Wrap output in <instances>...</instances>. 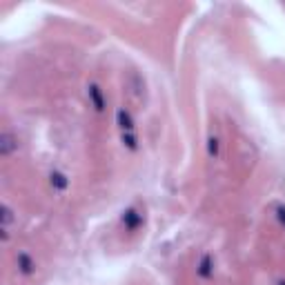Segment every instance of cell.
Segmentation results:
<instances>
[{"instance_id":"2","label":"cell","mask_w":285,"mask_h":285,"mask_svg":"<svg viewBox=\"0 0 285 285\" xmlns=\"http://www.w3.org/2000/svg\"><path fill=\"white\" fill-rule=\"evenodd\" d=\"M18 149V141L13 134L2 132L0 134V156H11Z\"/></svg>"},{"instance_id":"1","label":"cell","mask_w":285,"mask_h":285,"mask_svg":"<svg viewBox=\"0 0 285 285\" xmlns=\"http://www.w3.org/2000/svg\"><path fill=\"white\" fill-rule=\"evenodd\" d=\"M0 223H2V243H7L9 240V230H11V223H13V209L9 207L7 203H2V207H0Z\"/></svg>"},{"instance_id":"9","label":"cell","mask_w":285,"mask_h":285,"mask_svg":"<svg viewBox=\"0 0 285 285\" xmlns=\"http://www.w3.org/2000/svg\"><path fill=\"white\" fill-rule=\"evenodd\" d=\"M120 138H123V145L125 147H127V149H138V145H136V134H134V132H127V134H123V136H120Z\"/></svg>"},{"instance_id":"8","label":"cell","mask_w":285,"mask_h":285,"mask_svg":"<svg viewBox=\"0 0 285 285\" xmlns=\"http://www.w3.org/2000/svg\"><path fill=\"white\" fill-rule=\"evenodd\" d=\"M198 274L203 276V279H209V276L214 274V270H212V256H209V254H205V256L200 258V265H198Z\"/></svg>"},{"instance_id":"4","label":"cell","mask_w":285,"mask_h":285,"mask_svg":"<svg viewBox=\"0 0 285 285\" xmlns=\"http://www.w3.org/2000/svg\"><path fill=\"white\" fill-rule=\"evenodd\" d=\"M116 123H118V127H120V132H123V134L134 132V118H132V114H129L125 107H120V109L116 111Z\"/></svg>"},{"instance_id":"11","label":"cell","mask_w":285,"mask_h":285,"mask_svg":"<svg viewBox=\"0 0 285 285\" xmlns=\"http://www.w3.org/2000/svg\"><path fill=\"white\" fill-rule=\"evenodd\" d=\"M276 216H279L281 225L285 227V207H283V205H279V207H276Z\"/></svg>"},{"instance_id":"3","label":"cell","mask_w":285,"mask_h":285,"mask_svg":"<svg viewBox=\"0 0 285 285\" xmlns=\"http://www.w3.org/2000/svg\"><path fill=\"white\" fill-rule=\"evenodd\" d=\"M87 98H89V102L94 105V109L96 111H102L105 109V96H102V89L98 87V85H89L87 87Z\"/></svg>"},{"instance_id":"12","label":"cell","mask_w":285,"mask_h":285,"mask_svg":"<svg viewBox=\"0 0 285 285\" xmlns=\"http://www.w3.org/2000/svg\"><path fill=\"white\" fill-rule=\"evenodd\" d=\"M279 285H285V281H279Z\"/></svg>"},{"instance_id":"10","label":"cell","mask_w":285,"mask_h":285,"mask_svg":"<svg viewBox=\"0 0 285 285\" xmlns=\"http://www.w3.org/2000/svg\"><path fill=\"white\" fill-rule=\"evenodd\" d=\"M207 154H209V158H216L218 156V138L216 136L207 138Z\"/></svg>"},{"instance_id":"7","label":"cell","mask_w":285,"mask_h":285,"mask_svg":"<svg viewBox=\"0 0 285 285\" xmlns=\"http://www.w3.org/2000/svg\"><path fill=\"white\" fill-rule=\"evenodd\" d=\"M123 223L127 230H136V227L142 223V216L136 212V209H127V212L123 214Z\"/></svg>"},{"instance_id":"6","label":"cell","mask_w":285,"mask_h":285,"mask_svg":"<svg viewBox=\"0 0 285 285\" xmlns=\"http://www.w3.org/2000/svg\"><path fill=\"white\" fill-rule=\"evenodd\" d=\"M49 183H51L53 190L65 191V190H67V185H69V178H67L62 172H51V174H49Z\"/></svg>"},{"instance_id":"5","label":"cell","mask_w":285,"mask_h":285,"mask_svg":"<svg viewBox=\"0 0 285 285\" xmlns=\"http://www.w3.org/2000/svg\"><path fill=\"white\" fill-rule=\"evenodd\" d=\"M16 263H18V270H20L22 274H31V272H34V267H36L34 258H31L27 252H20V254H18V256H16Z\"/></svg>"}]
</instances>
